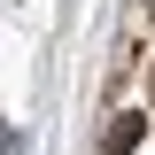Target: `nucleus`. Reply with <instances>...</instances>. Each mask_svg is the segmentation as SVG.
<instances>
[{"label":"nucleus","instance_id":"nucleus-1","mask_svg":"<svg viewBox=\"0 0 155 155\" xmlns=\"http://www.w3.org/2000/svg\"><path fill=\"white\" fill-rule=\"evenodd\" d=\"M140 147V116H116V132H109V155H132Z\"/></svg>","mask_w":155,"mask_h":155},{"label":"nucleus","instance_id":"nucleus-2","mask_svg":"<svg viewBox=\"0 0 155 155\" xmlns=\"http://www.w3.org/2000/svg\"><path fill=\"white\" fill-rule=\"evenodd\" d=\"M147 16H155V0H147Z\"/></svg>","mask_w":155,"mask_h":155}]
</instances>
